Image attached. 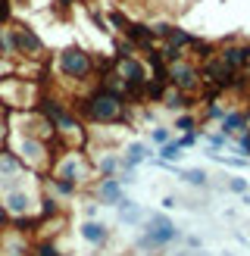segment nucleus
<instances>
[{
    "label": "nucleus",
    "instance_id": "nucleus-6",
    "mask_svg": "<svg viewBox=\"0 0 250 256\" xmlns=\"http://www.w3.org/2000/svg\"><path fill=\"white\" fill-rule=\"evenodd\" d=\"M166 78L172 88H178L184 94H197L204 78H200V66L194 60H178V62H169L166 66Z\"/></svg>",
    "mask_w": 250,
    "mask_h": 256
},
{
    "label": "nucleus",
    "instance_id": "nucleus-39",
    "mask_svg": "<svg viewBox=\"0 0 250 256\" xmlns=\"http://www.w3.org/2000/svg\"><path fill=\"white\" fill-rule=\"evenodd\" d=\"M172 256H206V250H182V253H172Z\"/></svg>",
    "mask_w": 250,
    "mask_h": 256
},
{
    "label": "nucleus",
    "instance_id": "nucleus-29",
    "mask_svg": "<svg viewBox=\"0 0 250 256\" xmlns=\"http://www.w3.org/2000/svg\"><path fill=\"white\" fill-rule=\"evenodd\" d=\"M169 140H175L172 128H166V125H156V128H150V144L162 147V144H169Z\"/></svg>",
    "mask_w": 250,
    "mask_h": 256
},
{
    "label": "nucleus",
    "instance_id": "nucleus-44",
    "mask_svg": "<svg viewBox=\"0 0 250 256\" xmlns=\"http://www.w3.org/2000/svg\"><path fill=\"white\" fill-rule=\"evenodd\" d=\"M228 256H232V253H228Z\"/></svg>",
    "mask_w": 250,
    "mask_h": 256
},
{
    "label": "nucleus",
    "instance_id": "nucleus-17",
    "mask_svg": "<svg viewBox=\"0 0 250 256\" xmlns=\"http://www.w3.org/2000/svg\"><path fill=\"white\" fill-rule=\"evenodd\" d=\"M219 132H222L225 138H234V134L247 132V119H244V110H228V112H225V119L219 122Z\"/></svg>",
    "mask_w": 250,
    "mask_h": 256
},
{
    "label": "nucleus",
    "instance_id": "nucleus-40",
    "mask_svg": "<svg viewBox=\"0 0 250 256\" xmlns=\"http://www.w3.org/2000/svg\"><path fill=\"white\" fill-rule=\"evenodd\" d=\"M241 206H250V190H247V194H241Z\"/></svg>",
    "mask_w": 250,
    "mask_h": 256
},
{
    "label": "nucleus",
    "instance_id": "nucleus-23",
    "mask_svg": "<svg viewBox=\"0 0 250 256\" xmlns=\"http://www.w3.org/2000/svg\"><path fill=\"white\" fill-rule=\"evenodd\" d=\"M200 106H204V112H200V119H204V122H222L225 112H228L225 106H219V100H204Z\"/></svg>",
    "mask_w": 250,
    "mask_h": 256
},
{
    "label": "nucleus",
    "instance_id": "nucleus-37",
    "mask_svg": "<svg viewBox=\"0 0 250 256\" xmlns=\"http://www.w3.org/2000/svg\"><path fill=\"white\" fill-rule=\"evenodd\" d=\"M6 75H12V60L0 56V78H6Z\"/></svg>",
    "mask_w": 250,
    "mask_h": 256
},
{
    "label": "nucleus",
    "instance_id": "nucleus-12",
    "mask_svg": "<svg viewBox=\"0 0 250 256\" xmlns=\"http://www.w3.org/2000/svg\"><path fill=\"white\" fill-rule=\"evenodd\" d=\"M32 244L34 240H28V234H19L12 228H6L0 234V256H32Z\"/></svg>",
    "mask_w": 250,
    "mask_h": 256
},
{
    "label": "nucleus",
    "instance_id": "nucleus-31",
    "mask_svg": "<svg viewBox=\"0 0 250 256\" xmlns=\"http://www.w3.org/2000/svg\"><path fill=\"white\" fill-rule=\"evenodd\" d=\"M225 190H232V194L241 197V194H247V190H250V182H247V178H241V175H234V178L225 182Z\"/></svg>",
    "mask_w": 250,
    "mask_h": 256
},
{
    "label": "nucleus",
    "instance_id": "nucleus-4",
    "mask_svg": "<svg viewBox=\"0 0 250 256\" xmlns=\"http://www.w3.org/2000/svg\"><path fill=\"white\" fill-rule=\"evenodd\" d=\"M91 172H97V169H94V160H88L82 147H66L62 153H56V156H54V166H50L47 175L69 178L72 184L84 188L88 182H91Z\"/></svg>",
    "mask_w": 250,
    "mask_h": 256
},
{
    "label": "nucleus",
    "instance_id": "nucleus-26",
    "mask_svg": "<svg viewBox=\"0 0 250 256\" xmlns=\"http://www.w3.org/2000/svg\"><path fill=\"white\" fill-rule=\"evenodd\" d=\"M106 25H112V32H116V34H125V32H128V25H132V19L125 16L122 10H110L106 12Z\"/></svg>",
    "mask_w": 250,
    "mask_h": 256
},
{
    "label": "nucleus",
    "instance_id": "nucleus-30",
    "mask_svg": "<svg viewBox=\"0 0 250 256\" xmlns=\"http://www.w3.org/2000/svg\"><path fill=\"white\" fill-rule=\"evenodd\" d=\"M232 144H234V150L241 153V156L250 160V128H247V132H241V134H234V138H232Z\"/></svg>",
    "mask_w": 250,
    "mask_h": 256
},
{
    "label": "nucleus",
    "instance_id": "nucleus-19",
    "mask_svg": "<svg viewBox=\"0 0 250 256\" xmlns=\"http://www.w3.org/2000/svg\"><path fill=\"white\" fill-rule=\"evenodd\" d=\"M175 175H178L188 188H194V190H206V188H210V175H206V169H197V166H194V169H178Z\"/></svg>",
    "mask_w": 250,
    "mask_h": 256
},
{
    "label": "nucleus",
    "instance_id": "nucleus-3",
    "mask_svg": "<svg viewBox=\"0 0 250 256\" xmlns=\"http://www.w3.org/2000/svg\"><path fill=\"white\" fill-rule=\"evenodd\" d=\"M16 156L28 166L32 172H38V175H47L50 172V166H54V156H56V150H54V144L50 140H44V138H32V134H19V132H12L10 134V144H6Z\"/></svg>",
    "mask_w": 250,
    "mask_h": 256
},
{
    "label": "nucleus",
    "instance_id": "nucleus-14",
    "mask_svg": "<svg viewBox=\"0 0 250 256\" xmlns=\"http://www.w3.org/2000/svg\"><path fill=\"white\" fill-rule=\"evenodd\" d=\"M122 160H125V172H134L138 166H144V162L154 160V150H150L147 140H132V144L125 147ZM119 175H122V172H119Z\"/></svg>",
    "mask_w": 250,
    "mask_h": 256
},
{
    "label": "nucleus",
    "instance_id": "nucleus-18",
    "mask_svg": "<svg viewBox=\"0 0 250 256\" xmlns=\"http://www.w3.org/2000/svg\"><path fill=\"white\" fill-rule=\"evenodd\" d=\"M94 169L100 172V178H112V175L125 172V160H122V153H106V156L94 160Z\"/></svg>",
    "mask_w": 250,
    "mask_h": 256
},
{
    "label": "nucleus",
    "instance_id": "nucleus-8",
    "mask_svg": "<svg viewBox=\"0 0 250 256\" xmlns=\"http://www.w3.org/2000/svg\"><path fill=\"white\" fill-rule=\"evenodd\" d=\"M216 56L234 72H244L250 66V41H241V38H225L222 44H216Z\"/></svg>",
    "mask_w": 250,
    "mask_h": 256
},
{
    "label": "nucleus",
    "instance_id": "nucleus-32",
    "mask_svg": "<svg viewBox=\"0 0 250 256\" xmlns=\"http://www.w3.org/2000/svg\"><path fill=\"white\" fill-rule=\"evenodd\" d=\"M197 140H200V128H197V132H184V134H178V138H175V144H178L182 150H188V147H194Z\"/></svg>",
    "mask_w": 250,
    "mask_h": 256
},
{
    "label": "nucleus",
    "instance_id": "nucleus-38",
    "mask_svg": "<svg viewBox=\"0 0 250 256\" xmlns=\"http://www.w3.org/2000/svg\"><path fill=\"white\" fill-rule=\"evenodd\" d=\"M160 203H162V210H175V206H178V200H175L172 194H166V197H162Z\"/></svg>",
    "mask_w": 250,
    "mask_h": 256
},
{
    "label": "nucleus",
    "instance_id": "nucleus-16",
    "mask_svg": "<svg viewBox=\"0 0 250 256\" xmlns=\"http://www.w3.org/2000/svg\"><path fill=\"white\" fill-rule=\"evenodd\" d=\"M44 182L50 188V194H54L56 200H72V197H78V184H72L69 178H56V175H44Z\"/></svg>",
    "mask_w": 250,
    "mask_h": 256
},
{
    "label": "nucleus",
    "instance_id": "nucleus-15",
    "mask_svg": "<svg viewBox=\"0 0 250 256\" xmlns=\"http://www.w3.org/2000/svg\"><path fill=\"white\" fill-rule=\"evenodd\" d=\"M125 38L138 47V54L141 50H147V47H156L160 41H156V34H154V28H150L147 22H132L128 25V32H125Z\"/></svg>",
    "mask_w": 250,
    "mask_h": 256
},
{
    "label": "nucleus",
    "instance_id": "nucleus-28",
    "mask_svg": "<svg viewBox=\"0 0 250 256\" xmlns=\"http://www.w3.org/2000/svg\"><path fill=\"white\" fill-rule=\"evenodd\" d=\"M156 153H160V156H156L160 162H178V160L184 156V150H182L178 144H175V140H169V144H162Z\"/></svg>",
    "mask_w": 250,
    "mask_h": 256
},
{
    "label": "nucleus",
    "instance_id": "nucleus-33",
    "mask_svg": "<svg viewBox=\"0 0 250 256\" xmlns=\"http://www.w3.org/2000/svg\"><path fill=\"white\" fill-rule=\"evenodd\" d=\"M182 244H184V250H204V238L200 234H182Z\"/></svg>",
    "mask_w": 250,
    "mask_h": 256
},
{
    "label": "nucleus",
    "instance_id": "nucleus-22",
    "mask_svg": "<svg viewBox=\"0 0 250 256\" xmlns=\"http://www.w3.org/2000/svg\"><path fill=\"white\" fill-rule=\"evenodd\" d=\"M162 91H166V82L162 78H154V75H150V78L144 82V100H150V104H160L162 100Z\"/></svg>",
    "mask_w": 250,
    "mask_h": 256
},
{
    "label": "nucleus",
    "instance_id": "nucleus-2",
    "mask_svg": "<svg viewBox=\"0 0 250 256\" xmlns=\"http://www.w3.org/2000/svg\"><path fill=\"white\" fill-rule=\"evenodd\" d=\"M56 75L66 78L72 84H88V82H97V56L84 47H62L56 60Z\"/></svg>",
    "mask_w": 250,
    "mask_h": 256
},
{
    "label": "nucleus",
    "instance_id": "nucleus-41",
    "mask_svg": "<svg viewBox=\"0 0 250 256\" xmlns=\"http://www.w3.org/2000/svg\"><path fill=\"white\" fill-rule=\"evenodd\" d=\"M244 106H250V88L244 91Z\"/></svg>",
    "mask_w": 250,
    "mask_h": 256
},
{
    "label": "nucleus",
    "instance_id": "nucleus-20",
    "mask_svg": "<svg viewBox=\"0 0 250 256\" xmlns=\"http://www.w3.org/2000/svg\"><path fill=\"white\" fill-rule=\"evenodd\" d=\"M0 56H6L16 62L19 54H16V32H12V22L10 25H0Z\"/></svg>",
    "mask_w": 250,
    "mask_h": 256
},
{
    "label": "nucleus",
    "instance_id": "nucleus-7",
    "mask_svg": "<svg viewBox=\"0 0 250 256\" xmlns=\"http://www.w3.org/2000/svg\"><path fill=\"white\" fill-rule=\"evenodd\" d=\"M38 188L28 184V188H16V190H6L0 203H4V210L12 216V219H19V216H34L38 212Z\"/></svg>",
    "mask_w": 250,
    "mask_h": 256
},
{
    "label": "nucleus",
    "instance_id": "nucleus-9",
    "mask_svg": "<svg viewBox=\"0 0 250 256\" xmlns=\"http://www.w3.org/2000/svg\"><path fill=\"white\" fill-rule=\"evenodd\" d=\"M12 32H16V54L19 60H41L44 56V41L41 34L28 25H12Z\"/></svg>",
    "mask_w": 250,
    "mask_h": 256
},
{
    "label": "nucleus",
    "instance_id": "nucleus-43",
    "mask_svg": "<svg viewBox=\"0 0 250 256\" xmlns=\"http://www.w3.org/2000/svg\"><path fill=\"white\" fill-rule=\"evenodd\" d=\"M60 256H72V253H60Z\"/></svg>",
    "mask_w": 250,
    "mask_h": 256
},
{
    "label": "nucleus",
    "instance_id": "nucleus-13",
    "mask_svg": "<svg viewBox=\"0 0 250 256\" xmlns=\"http://www.w3.org/2000/svg\"><path fill=\"white\" fill-rule=\"evenodd\" d=\"M78 234L84 244H91V247H106V240H110V225L106 222H100V219H84L78 225Z\"/></svg>",
    "mask_w": 250,
    "mask_h": 256
},
{
    "label": "nucleus",
    "instance_id": "nucleus-34",
    "mask_svg": "<svg viewBox=\"0 0 250 256\" xmlns=\"http://www.w3.org/2000/svg\"><path fill=\"white\" fill-rule=\"evenodd\" d=\"M10 19H12V4L0 0V25H10Z\"/></svg>",
    "mask_w": 250,
    "mask_h": 256
},
{
    "label": "nucleus",
    "instance_id": "nucleus-25",
    "mask_svg": "<svg viewBox=\"0 0 250 256\" xmlns=\"http://www.w3.org/2000/svg\"><path fill=\"white\" fill-rule=\"evenodd\" d=\"M197 128H200V116H197V112L191 110V112H178V116H175V132H197Z\"/></svg>",
    "mask_w": 250,
    "mask_h": 256
},
{
    "label": "nucleus",
    "instance_id": "nucleus-21",
    "mask_svg": "<svg viewBox=\"0 0 250 256\" xmlns=\"http://www.w3.org/2000/svg\"><path fill=\"white\" fill-rule=\"evenodd\" d=\"M200 138L206 140V153H222L225 147H228V140H232V138H225L219 128L216 132H204V128H200Z\"/></svg>",
    "mask_w": 250,
    "mask_h": 256
},
{
    "label": "nucleus",
    "instance_id": "nucleus-24",
    "mask_svg": "<svg viewBox=\"0 0 250 256\" xmlns=\"http://www.w3.org/2000/svg\"><path fill=\"white\" fill-rule=\"evenodd\" d=\"M10 134H12V110L0 104V147L10 144Z\"/></svg>",
    "mask_w": 250,
    "mask_h": 256
},
{
    "label": "nucleus",
    "instance_id": "nucleus-35",
    "mask_svg": "<svg viewBox=\"0 0 250 256\" xmlns=\"http://www.w3.org/2000/svg\"><path fill=\"white\" fill-rule=\"evenodd\" d=\"M10 222H12V216L4 210V203H0V234H4L6 232V228H10Z\"/></svg>",
    "mask_w": 250,
    "mask_h": 256
},
{
    "label": "nucleus",
    "instance_id": "nucleus-11",
    "mask_svg": "<svg viewBox=\"0 0 250 256\" xmlns=\"http://www.w3.org/2000/svg\"><path fill=\"white\" fill-rule=\"evenodd\" d=\"M94 197L100 206H112L116 210V203L125 197V184L119 182V175H112V178H100V182L94 184Z\"/></svg>",
    "mask_w": 250,
    "mask_h": 256
},
{
    "label": "nucleus",
    "instance_id": "nucleus-1",
    "mask_svg": "<svg viewBox=\"0 0 250 256\" xmlns=\"http://www.w3.org/2000/svg\"><path fill=\"white\" fill-rule=\"evenodd\" d=\"M72 110L78 112L84 125H128L132 122V100L122 91H112L106 84H97L82 97H75Z\"/></svg>",
    "mask_w": 250,
    "mask_h": 256
},
{
    "label": "nucleus",
    "instance_id": "nucleus-42",
    "mask_svg": "<svg viewBox=\"0 0 250 256\" xmlns=\"http://www.w3.org/2000/svg\"><path fill=\"white\" fill-rule=\"evenodd\" d=\"M244 119H247V128H250V106H244Z\"/></svg>",
    "mask_w": 250,
    "mask_h": 256
},
{
    "label": "nucleus",
    "instance_id": "nucleus-27",
    "mask_svg": "<svg viewBox=\"0 0 250 256\" xmlns=\"http://www.w3.org/2000/svg\"><path fill=\"white\" fill-rule=\"evenodd\" d=\"M122 56H138V47L125 34H116V44H112V60H122Z\"/></svg>",
    "mask_w": 250,
    "mask_h": 256
},
{
    "label": "nucleus",
    "instance_id": "nucleus-10",
    "mask_svg": "<svg viewBox=\"0 0 250 256\" xmlns=\"http://www.w3.org/2000/svg\"><path fill=\"white\" fill-rule=\"evenodd\" d=\"M162 106H166L169 112H191V110H197L200 106V100H197V94H184V91H178V88H172V84H166V91H162V100H160Z\"/></svg>",
    "mask_w": 250,
    "mask_h": 256
},
{
    "label": "nucleus",
    "instance_id": "nucleus-5",
    "mask_svg": "<svg viewBox=\"0 0 250 256\" xmlns=\"http://www.w3.org/2000/svg\"><path fill=\"white\" fill-rule=\"evenodd\" d=\"M34 182H41V178H38V172H32L10 147H0V197H4L6 190L28 188V184H34Z\"/></svg>",
    "mask_w": 250,
    "mask_h": 256
},
{
    "label": "nucleus",
    "instance_id": "nucleus-36",
    "mask_svg": "<svg viewBox=\"0 0 250 256\" xmlns=\"http://www.w3.org/2000/svg\"><path fill=\"white\" fill-rule=\"evenodd\" d=\"M100 216V203H84V219H97Z\"/></svg>",
    "mask_w": 250,
    "mask_h": 256
}]
</instances>
